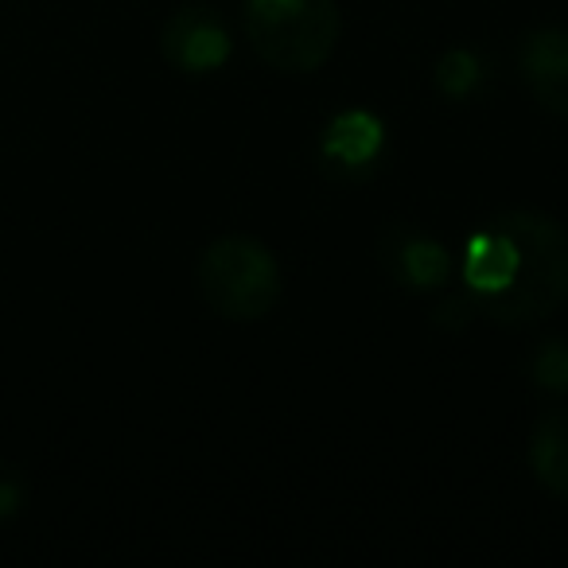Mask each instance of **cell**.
Segmentation results:
<instances>
[{
	"instance_id": "obj_10",
	"label": "cell",
	"mask_w": 568,
	"mask_h": 568,
	"mask_svg": "<svg viewBox=\"0 0 568 568\" xmlns=\"http://www.w3.org/2000/svg\"><path fill=\"white\" fill-rule=\"evenodd\" d=\"M529 382L549 397L568 394V343L565 339H545L541 347H537L534 363H529Z\"/></svg>"
},
{
	"instance_id": "obj_9",
	"label": "cell",
	"mask_w": 568,
	"mask_h": 568,
	"mask_svg": "<svg viewBox=\"0 0 568 568\" xmlns=\"http://www.w3.org/2000/svg\"><path fill=\"white\" fill-rule=\"evenodd\" d=\"M483 74L487 71H483V59L475 55V51L452 48L436 59L433 82H436V90H440V98H448V102H467V98L483 87Z\"/></svg>"
},
{
	"instance_id": "obj_2",
	"label": "cell",
	"mask_w": 568,
	"mask_h": 568,
	"mask_svg": "<svg viewBox=\"0 0 568 568\" xmlns=\"http://www.w3.org/2000/svg\"><path fill=\"white\" fill-rule=\"evenodd\" d=\"M199 301L230 324H257L281 304L284 273L276 253L261 237L222 234L199 253Z\"/></svg>"
},
{
	"instance_id": "obj_11",
	"label": "cell",
	"mask_w": 568,
	"mask_h": 568,
	"mask_svg": "<svg viewBox=\"0 0 568 568\" xmlns=\"http://www.w3.org/2000/svg\"><path fill=\"white\" fill-rule=\"evenodd\" d=\"M24 498H28V487H24V479H20V471L0 467V521L17 518V514L24 510Z\"/></svg>"
},
{
	"instance_id": "obj_3",
	"label": "cell",
	"mask_w": 568,
	"mask_h": 568,
	"mask_svg": "<svg viewBox=\"0 0 568 568\" xmlns=\"http://www.w3.org/2000/svg\"><path fill=\"white\" fill-rule=\"evenodd\" d=\"M245 40L281 74H312L335 55L343 12L335 0H245Z\"/></svg>"
},
{
	"instance_id": "obj_4",
	"label": "cell",
	"mask_w": 568,
	"mask_h": 568,
	"mask_svg": "<svg viewBox=\"0 0 568 568\" xmlns=\"http://www.w3.org/2000/svg\"><path fill=\"white\" fill-rule=\"evenodd\" d=\"M378 257L386 276L405 293H440L456 276V257L448 245L428 230L405 226V222L382 230Z\"/></svg>"
},
{
	"instance_id": "obj_8",
	"label": "cell",
	"mask_w": 568,
	"mask_h": 568,
	"mask_svg": "<svg viewBox=\"0 0 568 568\" xmlns=\"http://www.w3.org/2000/svg\"><path fill=\"white\" fill-rule=\"evenodd\" d=\"M529 471L545 495L568 503V409L537 417L529 433Z\"/></svg>"
},
{
	"instance_id": "obj_1",
	"label": "cell",
	"mask_w": 568,
	"mask_h": 568,
	"mask_svg": "<svg viewBox=\"0 0 568 568\" xmlns=\"http://www.w3.org/2000/svg\"><path fill=\"white\" fill-rule=\"evenodd\" d=\"M459 281L475 316L534 327L568 301V230L541 211H503L467 237Z\"/></svg>"
},
{
	"instance_id": "obj_7",
	"label": "cell",
	"mask_w": 568,
	"mask_h": 568,
	"mask_svg": "<svg viewBox=\"0 0 568 568\" xmlns=\"http://www.w3.org/2000/svg\"><path fill=\"white\" fill-rule=\"evenodd\" d=\"M386 152V121L371 110H343L324 125L320 156L335 175H366Z\"/></svg>"
},
{
	"instance_id": "obj_6",
	"label": "cell",
	"mask_w": 568,
	"mask_h": 568,
	"mask_svg": "<svg viewBox=\"0 0 568 568\" xmlns=\"http://www.w3.org/2000/svg\"><path fill=\"white\" fill-rule=\"evenodd\" d=\"M518 71L534 102L568 121V28H534L518 48Z\"/></svg>"
},
{
	"instance_id": "obj_5",
	"label": "cell",
	"mask_w": 568,
	"mask_h": 568,
	"mask_svg": "<svg viewBox=\"0 0 568 568\" xmlns=\"http://www.w3.org/2000/svg\"><path fill=\"white\" fill-rule=\"evenodd\" d=\"M160 55L180 74H214L230 63L234 40L219 12L206 4H187L160 28Z\"/></svg>"
}]
</instances>
